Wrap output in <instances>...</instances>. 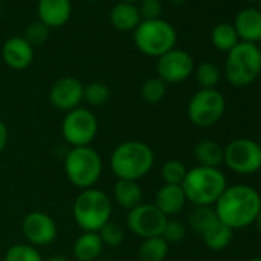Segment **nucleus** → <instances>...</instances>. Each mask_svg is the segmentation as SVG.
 Segmentation results:
<instances>
[{
    "label": "nucleus",
    "mask_w": 261,
    "mask_h": 261,
    "mask_svg": "<svg viewBox=\"0 0 261 261\" xmlns=\"http://www.w3.org/2000/svg\"><path fill=\"white\" fill-rule=\"evenodd\" d=\"M195 71L194 59L183 49H171L157 60V77L168 83H181Z\"/></svg>",
    "instance_id": "12"
},
{
    "label": "nucleus",
    "mask_w": 261,
    "mask_h": 261,
    "mask_svg": "<svg viewBox=\"0 0 261 261\" xmlns=\"http://www.w3.org/2000/svg\"><path fill=\"white\" fill-rule=\"evenodd\" d=\"M155 163L154 151L145 142L129 140L120 143L111 154L109 166L118 180L139 181L146 177Z\"/></svg>",
    "instance_id": "2"
},
{
    "label": "nucleus",
    "mask_w": 261,
    "mask_h": 261,
    "mask_svg": "<svg viewBox=\"0 0 261 261\" xmlns=\"http://www.w3.org/2000/svg\"><path fill=\"white\" fill-rule=\"evenodd\" d=\"M22 233L28 244L40 247L54 243L59 229L51 215L42 211H31L22 221Z\"/></svg>",
    "instance_id": "13"
},
{
    "label": "nucleus",
    "mask_w": 261,
    "mask_h": 261,
    "mask_svg": "<svg viewBox=\"0 0 261 261\" xmlns=\"http://www.w3.org/2000/svg\"><path fill=\"white\" fill-rule=\"evenodd\" d=\"M5 261H43V258L37 247L28 243H19L7 250Z\"/></svg>",
    "instance_id": "30"
},
{
    "label": "nucleus",
    "mask_w": 261,
    "mask_h": 261,
    "mask_svg": "<svg viewBox=\"0 0 261 261\" xmlns=\"http://www.w3.org/2000/svg\"><path fill=\"white\" fill-rule=\"evenodd\" d=\"M111 98V89L103 82H91L83 85V101L91 106H103Z\"/></svg>",
    "instance_id": "28"
},
{
    "label": "nucleus",
    "mask_w": 261,
    "mask_h": 261,
    "mask_svg": "<svg viewBox=\"0 0 261 261\" xmlns=\"http://www.w3.org/2000/svg\"><path fill=\"white\" fill-rule=\"evenodd\" d=\"M259 11H261V2H259Z\"/></svg>",
    "instance_id": "45"
},
{
    "label": "nucleus",
    "mask_w": 261,
    "mask_h": 261,
    "mask_svg": "<svg viewBox=\"0 0 261 261\" xmlns=\"http://www.w3.org/2000/svg\"><path fill=\"white\" fill-rule=\"evenodd\" d=\"M143 198V191L139 181L133 180H117L114 186V200L124 209L130 211L139 206Z\"/></svg>",
    "instance_id": "21"
},
{
    "label": "nucleus",
    "mask_w": 261,
    "mask_h": 261,
    "mask_svg": "<svg viewBox=\"0 0 261 261\" xmlns=\"http://www.w3.org/2000/svg\"><path fill=\"white\" fill-rule=\"evenodd\" d=\"M0 13H2V4H0Z\"/></svg>",
    "instance_id": "44"
},
{
    "label": "nucleus",
    "mask_w": 261,
    "mask_h": 261,
    "mask_svg": "<svg viewBox=\"0 0 261 261\" xmlns=\"http://www.w3.org/2000/svg\"><path fill=\"white\" fill-rule=\"evenodd\" d=\"M109 20L118 31H134L140 25L142 17L136 5L120 2L111 10Z\"/></svg>",
    "instance_id": "19"
},
{
    "label": "nucleus",
    "mask_w": 261,
    "mask_h": 261,
    "mask_svg": "<svg viewBox=\"0 0 261 261\" xmlns=\"http://www.w3.org/2000/svg\"><path fill=\"white\" fill-rule=\"evenodd\" d=\"M195 79L201 89H215V86L221 80V71L220 68L212 62H204L195 68Z\"/></svg>",
    "instance_id": "29"
},
{
    "label": "nucleus",
    "mask_w": 261,
    "mask_h": 261,
    "mask_svg": "<svg viewBox=\"0 0 261 261\" xmlns=\"http://www.w3.org/2000/svg\"><path fill=\"white\" fill-rule=\"evenodd\" d=\"M49 31L51 28L46 27L43 22L36 20L33 23H30L25 30V34L22 36L33 48L34 46H42L46 43V40L49 39Z\"/></svg>",
    "instance_id": "32"
},
{
    "label": "nucleus",
    "mask_w": 261,
    "mask_h": 261,
    "mask_svg": "<svg viewBox=\"0 0 261 261\" xmlns=\"http://www.w3.org/2000/svg\"><path fill=\"white\" fill-rule=\"evenodd\" d=\"M194 157L198 166L218 168L224 159V148L212 140H201L194 146Z\"/></svg>",
    "instance_id": "22"
},
{
    "label": "nucleus",
    "mask_w": 261,
    "mask_h": 261,
    "mask_svg": "<svg viewBox=\"0 0 261 261\" xmlns=\"http://www.w3.org/2000/svg\"><path fill=\"white\" fill-rule=\"evenodd\" d=\"M204 244L215 252L224 250L233 240V229L217 220L203 235H201Z\"/></svg>",
    "instance_id": "23"
},
{
    "label": "nucleus",
    "mask_w": 261,
    "mask_h": 261,
    "mask_svg": "<svg viewBox=\"0 0 261 261\" xmlns=\"http://www.w3.org/2000/svg\"><path fill=\"white\" fill-rule=\"evenodd\" d=\"M223 163L238 175H250L261 169V149L258 142L235 139L224 146Z\"/></svg>",
    "instance_id": "10"
},
{
    "label": "nucleus",
    "mask_w": 261,
    "mask_h": 261,
    "mask_svg": "<svg viewBox=\"0 0 261 261\" xmlns=\"http://www.w3.org/2000/svg\"><path fill=\"white\" fill-rule=\"evenodd\" d=\"M51 105L63 112H69L83 101V85L75 77H62L49 89Z\"/></svg>",
    "instance_id": "14"
},
{
    "label": "nucleus",
    "mask_w": 261,
    "mask_h": 261,
    "mask_svg": "<svg viewBox=\"0 0 261 261\" xmlns=\"http://www.w3.org/2000/svg\"><path fill=\"white\" fill-rule=\"evenodd\" d=\"M186 195L180 185H163L157 194L154 204L169 218L183 211L186 204Z\"/></svg>",
    "instance_id": "18"
},
{
    "label": "nucleus",
    "mask_w": 261,
    "mask_h": 261,
    "mask_svg": "<svg viewBox=\"0 0 261 261\" xmlns=\"http://www.w3.org/2000/svg\"><path fill=\"white\" fill-rule=\"evenodd\" d=\"M255 226H256V229H258V232L261 233V211H259V214L256 215V218H255V223H253Z\"/></svg>",
    "instance_id": "38"
},
{
    "label": "nucleus",
    "mask_w": 261,
    "mask_h": 261,
    "mask_svg": "<svg viewBox=\"0 0 261 261\" xmlns=\"http://www.w3.org/2000/svg\"><path fill=\"white\" fill-rule=\"evenodd\" d=\"M140 94H142V98L146 103L157 105V103H160L166 97L168 85L160 77H151V79L145 80V83L142 85Z\"/></svg>",
    "instance_id": "27"
},
{
    "label": "nucleus",
    "mask_w": 261,
    "mask_h": 261,
    "mask_svg": "<svg viewBox=\"0 0 261 261\" xmlns=\"http://www.w3.org/2000/svg\"><path fill=\"white\" fill-rule=\"evenodd\" d=\"M261 72V49L255 43L240 42L227 53L224 75L232 86L244 88Z\"/></svg>",
    "instance_id": "5"
},
{
    "label": "nucleus",
    "mask_w": 261,
    "mask_h": 261,
    "mask_svg": "<svg viewBox=\"0 0 261 261\" xmlns=\"http://www.w3.org/2000/svg\"><path fill=\"white\" fill-rule=\"evenodd\" d=\"M7 143H8V127L2 120H0V154L5 151Z\"/></svg>",
    "instance_id": "36"
},
{
    "label": "nucleus",
    "mask_w": 261,
    "mask_h": 261,
    "mask_svg": "<svg viewBox=\"0 0 261 261\" xmlns=\"http://www.w3.org/2000/svg\"><path fill=\"white\" fill-rule=\"evenodd\" d=\"M72 217L83 232H98L112 217V203L106 192L89 188L83 189L72 206Z\"/></svg>",
    "instance_id": "4"
},
{
    "label": "nucleus",
    "mask_w": 261,
    "mask_h": 261,
    "mask_svg": "<svg viewBox=\"0 0 261 261\" xmlns=\"http://www.w3.org/2000/svg\"><path fill=\"white\" fill-rule=\"evenodd\" d=\"M211 42L217 49L229 53L240 43V39L232 23H218L211 33Z\"/></svg>",
    "instance_id": "25"
},
{
    "label": "nucleus",
    "mask_w": 261,
    "mask_h": 261,
    "mask_svg": "<svg viewBox=\"0 0 261 261\" xmlns=\"http://www.w3.org/2000/svg\"><path fill=\"white\" fill-rule=\"evenodd\" d=\"M217 217L230 229H244L255 223L261 211V195L249 185L227 186L214 204Z\"/></svg>",
    "instance_id": "1"
},
{
    "label": "nucleus",
    "mask_w": 261,
    "mask_h": 261,
    "mask_svg": "<svg viewBox=\"0 0 261 261\" xmlns=\"http://www.w3.org/2000/svg\"><path fill=\"white\" fill-rule=\"evenodd\" d=\"M258 145H259V149H261V139H259V142H258Z\"/></svg>",
    "instance_id": "43"
},
{
    "label": "nucleus",
    "mask_w": 261,
    "mask_h": 261,
    "mask_svg": "<svg viewBox=\"0 0 261 261\" xmlns=\"http://www.w3.org/2000/svg\"><path fill=\"white\" fill-rule=\"evenodd\" d=\"M186 166L178 160H168L162 166V178L165 185H180L186 177Z\"/></svg>",
    "instance_id": "31"
},
{
    "label": "nucleus",
    "mask_w": 261,
    "mask_h": 261,
    "mask_svg": "<svg viewBox=\"0 0 261 261\" xmlns=\"http://www.w3.org/2000/svg\"><path fill=\"white\" fill-rule=\"evenodd\" d=\"M2 57L7 66L16 71L27 69L34 59V48L23 37H11L2 46Z\"/></svg>",
    "instance_id": "15"
},
{
    "label": "nucleus",
    "mask_w": 261,
    "mask_h": 261,
    "mask_svg": "<svg viewBox=\"0 0 261 261\" xmlns=\"http://www.w3.org/2000/svg\"><path fill=\"white\" fill-rule=\"evenodd\" d=\"M168 217L154 203H140L127 211L126 224L129 230L137 237L146 240L152 237H162Z\"/></svg>",
    "instance_id": "11"
},
{
    "label": "nucleus",
    "mask_w": 261,
    "mask_h": 261,
    "mask_svg": "<svg viewBox=\"0 0 261 261\" xmlns=\"http://www.w3.org/2000/svg\"><path fill=\"white\" fill-rule=\"evenodd\" d=\"M98 133L97 117L86 108H75L66 112L62 121V136L72 148L91 146Z\"/></svg>",
    "instance_id": "9"
},
{
    "label": "nucleus",
    "mask_w": 261,
    "mask_h": 261,
    "mask_svg": "<svg viewBox=\"0 0 261 261\" xmlns=\"http://www.w3.org/2000/svg\"><path fill=\"white\" fill-rule=\"evenodd\" d=\"M121 2H126V4H136V2H140V0H121Z\"/></svg>",
    "instance_id": "40"
},
{
    "label": "nucleus",
    "mask_w": 261,
    "mask_h": 261,
    "mask_svg": "<svg viewBox=\"0 0 261 261\" xmlns=\"http://www.w3.org/2000/svg\"><path fill=\"white\" fill-rule=\"evenodd\" d=\"M169 253V244L163 237H152L143 240L139 247L140 261H165Z\"/></svg>",
    "instance_id": "24"
},
{
    "label": "nucleus",
    "mask_w": 261,
    "mask_h": 261,
    "mask_svg": "<svg viewBox=\"0 0 261 261\" xmlns=\"http://www.w3.org/2000/svg\"><path fill=\"white\" fill-rule=\"evenodd\" d=\"M142 20H154L162 16V2L160 0H140L137 7Z\"/></svg>",
    "instance_id": "35"
},
{
    "label": "nucleus",
    "mask_w": 261,
    "mask_h": 261,
    "mask_svg": "<svg viewBox=\"0 0 261 261\" xmlns=\"http://www.w3.org/2000/svg\"><path fill=\"white\" fill-rule=\"evenodd\" d=\"M63 166L68 180L82 191L94 188L103 171L101 157L91 146L71 148L65 157Z\"/></svg>",
    "instance_id": "6"
},
{
    "label": "nucleus",
    "mask_w": 261,
    "mask_h": 261,
    "mask_svg": "<svg viewBox=\"0 0 261 261\" xmlns=\"http://www.w3.org/2000/svg\"><path fill=\"white\" fill-rule=\"evenodd\" d=\"M171 4H174V5H181V4H185L186 0H169Z\"/></svg>",
    "instance_id": "39"
},
{
    "label": "nucleus",
    "mask_w": 261,
    "mask_h": 261,
    "mask_svg": "<svg viewBox=\"0 0 261 261\" xmlns=\"http://www.w3.org/2000/svg\"><path fill=\"white\" fill-rule=\"evenodd\" d=\"M226 111V98L217 89H200L188 103V117L197 127L217 124Z\"/></svg>",
    "instance_id": "8"
},
{
    "label": "nucleus",
    "mask_w": 261,
    "mask_h": 261,
    "mask_svg": "<svg viewBox=\"0 0 261 261\" xmlns=\"http://www.w3.org/2000/svg\"><path fill=\"white\" fill-rule=\"evenodd\" d=\"M45 261H69V259L66 256H63V255H53V256H49Z\"/></svg>",
    "instance_id": "37"
},
{
    "label": "nucleus",
    "mask_w": 261,
    "mask_h": 261,
    "mask_svg": "<svg viewBox=\"0 0 261 261\" xmlns=\"http://www.w3.org/2000/svg\"><path fill=\"white\" fill-rule=\"evenodd\" d=\"M134 43L137 49L149 57H160L175 48L177 31L162 19L142 20L134 30Z\"/></svg>",
    "instance_id": "7"
},
{
    "label": "nucleus",
    "mask_w": 261,
    "mask_h": 261,
    "mask_svg": "<svg viewBox=\"0 0 261 261\" xmlns=\"http://www.w3.org/2000/svg\"><path fill=\"white\" fill-rule=\"evenodd\" d=\"M103 243L98 232H83L72 246V253L79 261H95L103 252Z\"/></svg>",
    "instance_id": "20"
},
{
    "label": "nucleus",
    "mask_w": 261,
    "mask_h": 261,
    "mask_svg": "<svg viewBox=\"0 0 261 261\" xmlns=\"http://www.w3.org/2000/svg\"><path fill=\"white\" fill-rule=\"evenodd\" d=\"M91 2H95V0H91Z\"/></svg>",
    "instance_id": "46"
},
{
    "label": "nucleus",
    "mask_w": 261,
    "mask_h": 261,
    "mask_svg": "<svg viewBox=\"0 0 261 261\" xmlns=\"http://www.w3.org/2000/svg\"><path fill=\"white\" fill-rule=\"evenodd\" d=\"M162 237L165 238V241L168 244H171V243H180L186 237V226L180 220L168 218Z\"/></svg>",
    "instance_id": "34"
},
{
    "label": "nucleus",
    "mask_w": 261,
    "mask_h": 261,
    "mask_svg": "<svg viewBox=\"0 0 261 261\" xmlns=\"http://www.w3.org/2000/svg\"><path fill=\"white\" fill-rule=\"evenodd\" d=\"M250 2H261V0H250Z\"/></svg>",
    "instance_id": "42"
},
{
    "label": "nucleus",
    "mask_w": 261,
    "mask_h": 261,
    "mask_svg": "<svg viewBox=\"0 0 261 261\" xmlns=\"http://www.w3.org/2000/svg\"><path fill=\"white\" fill-rule=\"evenodd\" d=\"M186 200L195 206H214L227 188L226 175L218 168L195 166L188 169L181 183Z\"/></svg>",
    "instance_id": "3"
},
{
    "label": "nucleus",
    "mask_w": 261,
    "mask_h": 261,
    "mask_svg": "<svg viewBox=\"0 0 261 261\" xmlns=\"http://www.w3.org/2000/svg\"><path fill=\"white\" fill-rule=\"evenodd\" d=\"M249 261H261V256H255V258H252V259H249Z\"/></svg>",
    "instance_id": "41"
},
{
    "label": "nucleus",
    "mask_w": 261,
    "mask_h": 261,
    "mask_svg": "<svg viewBox=\"0 0 261 261\" xmlns=\"http://www.w3.org/2000/svg\"><path fill=\"white\" fill-rule=\"evenodd\" d=\"M218 220L214 206H195L189 215V226L197 235H203Z\"/></svg>",
    "instance_id": "26"
},
{
    "label": "nucleus",
    "mask_w": 261,
    "mask_h": 261,
    "mask_svg": "<svg viewBox=\"0 0 261 261\" xmlns=\"http://www.w3.org/2000/svg\"><path fill=\"white\" fill-rule=\"evenodd\" d=\"M72 13L71 0H39L37 14L39 20L49 28L63 27Z\"/></svg>",
    "instance_id": "16"
},
{
    "label": "nucleus",
    "mask_w": 261,
    "mask_h": 261,
    "mask_svg": "<svg viewBox=\"0 0 261 261\" xmlns=\"http://www.w3.org/2000/svg\"><path fill=\"white\" fill-rule=\"evenodd\" d=\"M98 235L101 238V243L103 246H109V247H117L123 243L124 240V230L123 227L115 223V221H108L100 230H98Z\"/></svg>",
    "instance_id": "33"
},
{
    "label": "nucleus",
    "mask_w": 261,
    "mask_h": 261,
    "mask_svg": "<svg viewBox=\"0 0 261 261\" xmlns=\"http://www.w3.org/2000/svg\"><path fill=\"white\" fill-rule=\"evenodd\" d=\"M233 28L240 42L258 43L261 40V11L256 8H244L235 16Z\"/></svg>",
    "instance_id": "17"
}]
</instances>
